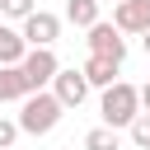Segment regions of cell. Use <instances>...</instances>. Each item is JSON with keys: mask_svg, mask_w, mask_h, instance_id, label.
<instances>
[{"mask_svg": "<svg viewBox=\"0 0 150 150\" xmlns=\"http://www.w3.org/2000/svg\"><path fill=\"white\" fill-rule=\"evenodd\" d=\"M80 70H84L89 89H108V84L122 75V66H117V61H108V56H94V52L84 56V66H80Z\"/></svg>", "mask_w": 150, "mask_h": 150, "instance_id": "ba28073f", "label": "cell"}, {"mask_svg": "<svg viewBox=\"0 0 150 150\" xmlns=\"http://www.w3.org/2000/svg\"><path fill=\"white\" fill-rule=\"evenodd\" d=\"M33 9H38V0H0V19H23Z\"/></svg>", "mask_w": 150, "mask_h": 150, "instance_id": "5bb4252c", "label": "cell"}, {"mask_svg": "<svg viewBox=\"0 0 150 150\" xmlns=\"http://www.w3.org/2000/svg\"><path fill=\"white\" fill-rule=\"evenodd\" d=\"M136 89H141V112H150V80H145V84H136Z\"/></svg>", "mask_w": 150, "mask_h": 150, "instance_id": "2e32d148", "label": "cell"}, {"mask_svg": "<svg viewBox=\"0 0 150 150\" xmlns=\"http://www.w3.org/2000/svg\"><path fill=\"white\" fill-rule=\"evenodd\" d=\"M56 98H61V108L70 112V108H80L84 98H89V80H84V70L80 66H61L56 75H52V84H47Z\"/></svg>", "mask_w": 150, "mask_h": 150, "instance_id": "5b68a950", "label": "cell"}, {"mask_svg": "<svg viewBox=\"0 0 150 150\" xmlns=\"http://www.w3.org/2000/svg\"><path fill=\"white\" fill-rule=\"evenodd\" d=\"M19 23H23L19 33H23L28 47H52V42L61 38V14H52V9H33V14H23Z\"/></svg>", "mask_w": 150, "mask_h": 150, "instance_id": "8992f818", "label": "cell"}, {"mask_svg": "<svg viewBox=\"0 0 150 150\" xmlns=\"http://www.w3.org/2000/svg\"><path fill=\"white\" fill-rule=\"evenodd\" d=\"M23 52H28L23 33H19V28H9V23L0 19V66H19V61H23Z\"/></svg>", "mask_w": 150, "mask_h": 150, "instance_id": "9c48e42d", "label": "cell"}, {"mask_svg": "<svg viewBox=\"0 0 150 150\" xmlns=\"http://www.w3.org/2000/svg\"><path fill=\"white\" fill-rule=\"evenodd\" d=\"M19 70H23V84H28V94H33V89H47V84H52V75L61 70V61H56L52 47H28L23 61H19Z\"/></svg>", "mask_w": 150, "mask_h": 150, "instance_id": "277c9868", "label": "cell"}, {"mask_svg": "<svg viewBox=\"0 0 150 150\" xmlns=\"http://www.w3.org/2000/svg\"><path fill=\"white\" fill-rule=\"evenodd\" d=\"M98 112H103V122L108 127H131L136 117H141V89L136 84H127V80H112L108 89H103V98H98Z\"/></svg>", "mask_w": 150, "mask_h": 150, "instance_id": "7a4b0ae2", "label": "cell"}, {"mask_svg": "<svg viewBox=\"0 0 150 150\" xmlns=\"http://www.w3.org/2000/svg\"><path fill=\"white\" fill-rule=\"evenodd\" d=\"M84 150H122V136H117V127H108V122L89 127V131H84Z\"/></svg>", "mask_w": 150, "mask_h": 150, "instance_id": "7c38bea8", "label": "cell"}, {"mask_svg": "<svg viewBox=\"0 0 150 150\" xmlns=\"http://www.w3.org/2000/svg\"><path fill=\"white\" fill-rule=\"evenodd\" d=\"M84 33H89L84 42H89V52H94V56H108V61H117V66L127 61V33H117V23H112V19H98V23H89Z\"/></svg>", "mask_w": 150, "mask_h": 150, "instance_id": "3957f363", "label": "cell"}, {"mask_svg": "<svg viewBox=\"0 0 150 150\" xmlns=\"http://www.w3.org/2000/svg\"><path fill=\"white\" fill-rule=\"evenodd\" d=\"M28 84H23V70L19 66H0V103H23Z\"/></svg>", "mask_w": 150, "mask_h": 150, "instance_id": "30bf717a", "label": "cell"}, {"mask_svg": "<svg viewBox=\"0 0 150 150\" xmlns=\"http://www.w3.org/2000/svg\"><path fill=\"white\" fill-rule=\"evenodd\" d=\"M19 136H23V131H19V122H14V117H0V150H9Z\"/></svg>", "mask_w": 150, "mask_h": 150, "instance_id": "9a60e30c", "label": "cell"}, {"mask_svg": "<svg viewBox=\"0 0 150 150\" xmlns=\"http://www.w3.org/2000/svg\"><path fill=\"white\" fill-rule=\"evenodd\" d=\"M112 23H117V33H145L150 28V0H117L112 5Z\"/></svg>", "mask_w": 150, "mask_h": 150, "instance_id": "52a82bcc", "label": "cell"}, {"mask_svg": "<svg viewBox=\"0 0 150 150\" xmlns=\"http://www.w3.org/2000/svg\"><path fill=\"white\" fill-rule=\"evenodd\" d=\"M98 5H117V0H98Z\"/></svg>", "mask_w": 150, "mask_h": 150, "instance_id": "ac0fdd59", "label": "cell"}, {"mask_svg": "<svg viewBox=\"0 0 150 150\" xmlns=\"http://www.w3.org/2000/svg\"><path fill=\"white\" fill-rule=\"evenodd\" d=\"M127 131H131V145H136V150H150V112H141Z\"/></svg>", "mask_w": 150, "mask_h": 150, "instance_id": "4fadbf2b", "label": "cell"}, {"mask_svg": "<svg viewBox=\"0 0 150 150\" xmlns=\"http://www.w3.org/2000/svg\"><path fill=\"white\" fill-rule=\"evenodd\" d=\"M98 0H66V23H75V28H89V23H98Z\"/></svg>", "mask_w": 150, "mask_h": 150, "instance_id": "8fae6325", "label": "cell"}, {"mask_svg": "<svg viewBox=\"0 0 150 150\" xmlns=\"http://www.w3.org/2000/svg\"><path fill=\"white\" fill-rule=\"evenodd\" d=\"M141 47H145V56H150V28H145V33H141Z\"/></svg>", "mask_w": 150, "mask_h": 150, "instance_id": "e0dca14e", "label": "cell"}, {"mask_svg": "<svg viewBox=\"0 0 150 150\" xmlns=\"http://www.w3.org/2000/svg\"><path fill=\"white\" fill-rule=\"evenodd\" d=\"M66 117V108H61V98L52 94V89H33V94H23V108H19V131L23 136H47V131H56V122Z\"/></svg>", "mask_w": 150, "mask_h": 150, "instance_id": "6da1fadb", "label": "cell"}]
</instances>
